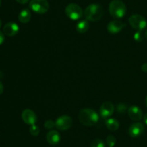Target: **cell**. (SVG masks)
Segmentation results:
<instances>
[{"mask_svg": "<svg viewBox=\"0 0 147 147\" xmlns=\"http://www.w3.org/2000/svg\"><path fill=\"white\" fill-rule=\"evenodd\" d=\"M79 121L86 126H95L99 121V115L91 109H83L78 114Z\"/></svg>", "mask_w": 147, "mask_h": 147, "instance_id": "6da1fadb", "label": "cell"}, {"mask_svg": "<svg viewBox=\"0 0 147 147\" xmlns=\"http://www.w3.org/2000/svg\"><path fill=\"white\" fill-rule=\"evenodd\" d=\"M103 14V9L100 4H91L86 7L84 15L87 20L90 22L98 21Z\"/></svg>", "mask_w": 147, "mask_h": 147, "instance_id": "7a4b0ae2", "label": "cell"}, {"mask_svg": "<svg viewBox=\"0 0 147 147\" xmlns=\"http://www.w3.org/2000/svg\"><path fill=\"white\" fill-rule=\"evenodd\" d=\"M111 15L116 19H121L126 14V4L121 0H113L109 6Z\"/></svg>", "mask_w": 147, "mask_h": 147, "instance_id": "3957f363", "label": "cell"}, {"mask_svg": "<svg viewBox=\"0 0 147 147\" xmlns=\"http://www.w3.org/2000/svg\"><path fill=\"white\" fill-rule=\"evenodd\" d=\"M129 22L130 25L137 31H142L147 26L146 19L143 16L137 14L131 16L129 19Z\"/></svg>", "mask_w": 147, "mask_h": 147, "instance_id": "277c9868", "label": "cell"}, {"mask_svg": "<svg viewBox=\"0 0 147 147\" xmlns=\"http://www.w3.org/2000/svg\"><path fill=\"white\" fill-rule=\"evenodd\" d=\"M65 14L70 19L73 20H80L83 17V9L77 4H69L65 8Z\"/></svg>", "mask_w": 147, "mask_h": 147, "instance_id": "5b68a950", "label": "cell"}, {"mask_svg": "<svg viewBox=\"0 0 147 147\" xmlns=\"http://www.w3.org/2000/svg\"><path fill=\"white\" fill-rule=\"evenodd\" d=\"M29 6L37 14H45L49 10V3L47 0H31Z\"/></svg>", "mask_w": 147, "mask_h": 147, "instance_id": "8992f818", "label": "cell"}, {"mask_svg": "<svg viewBox=\"0 0 147 147\" xmlns=\"http://www.w3.org/2000/svg\"><path fill=\"white\" fill-rule=\"evenodd\" d=\"M73 124V119L70 116L63 115L60 116L55 121V127L58 130L66 131L70 129Z\"/></svg>", "mask_w": 147, "mask_h": 147, "instance_id": "52a82bcc", "label": "cell"}, {"mask_svg": "<svg viewBox=\"0 0 147 147\" xmlns=\"http://www.w3.org/2000/svg\"><path fill=\"white\" fill-rule=\"evenodd\" d=\"M22 119L26 124L32 126L35 124L37 118L33 111H32L31 109H25L22 113Z\"/></svg>", "mask_w": 147, "mask_h": 147, "instance_id": "ba28073f", "label": "cell"}, {"mask_svg": "<svg viewBox=\"0 0 147 147\" xmlns=\"http://www.w3.org/2000/svg\"><path fill=\"white\" fill-rule=\"evenodd\" d=\"M114 112V106L111 102H105L100 108V115L103 119H107L113 115Z\"/></svg>", "mask_w": 147, "mask_h": 147, "instance_id": "9c48e42d", "label": "cell"}, {"mask_svg": "<svg viewBox=\"0 0 147 147\" xmlns=\"http://www.w3.org/2000/svg\"><path fill=\"white\" fill-rule=\"evenodd\" d=\"M144 131V126L143 123L136 121V123L130 126L129 129V134L131 137L137 138L143 134Z\"/></svg>", "mask_w": 147, "mask_h": 147, "instance_id": "30bf717a", "label": "cell"}, {"mask_svg": "<svg viewBox=\"0 0 147 147\" xmlns=\"http://www.w3.org/2000/svg\"><path fill=\"white\" fill-rule=\"evenodd\" d=\"M128 114L129 118L134 121H139L143 117L142 110L137 106H131L128 109Z\"/></svg>", "mask_w": 147, "mask_h": 147, "instance_id": "8fae6325", "label": "cell"}, {"mask_svg": "<svg viewBox=\"0 0 147 147\" xmlns=\"http://www.w3.org/2000/svg\"><path fill=\"white\" fill-rule=\"evenodd\" d=\"M126 27V24L119 20H113L108 24L107 30L111 34H118Z\"/></svg>", "mask_w": 147, "mask_h": 147, "instance_id": "7c38bea8", "label": "cell"}, {"mask_svg": "<svg viewBox=\"0 0 147 147\" xmlns=\"http://www.w3.org/2000/svg\"><path fill=\"white\" fill-rule=\"evenodd\" d=\"M19 30H20V28H19L18 24L14 22H11L7 23L3 27L4 34L9 37L15 36L19 32Z\"/></svg>", "mask_w": 147, "mask_h": 147, "instance_id": "4fadbf2b", "label": "cell"}, {"mask_svg": "<svg viewBox=\"0 0 147 147\" xmlns=\"http://www.w3.org/2000/svg\"><path fill=\"white\" fill-rule=\"evenodd\" d=\"M60 134L57 131H50L46 135V140L51 145H57L60 142Z\"/></svg>", "mask_w": 147, "mask_h": 147, "instance_id": "5bb4252c", "label": "cell"}, {"mask_svg": "<svg viewBox=\"0 0 147 147\" xmlns=\"http://www.w3.org/2000/svg\"><path fill=\"white\" fill-rule=\"evenodd\" d=\"M31 17L32 14L30 10L28 9H24L22 10L20 12L18 15V19L20 22L23 23V24H26V23H28L30 21Z\"/></svg>", "mask_w": 147, "mask_h": 147, "instance_id": "9a60e30c", "label": "cell"}, {"mask_svg": "<svg viewBox=\"0 0 147 147\" xmlns=\"http://www.w3.org/2000/svg\"><path fill=\"white\" fill-rule=\"evenodd\" d=\"M105 125H106L108 129L112 131H115L118 130L119 129V126H120L119 122L116 119H112V118H109V119H106Z\"/></svg>", "mask_w": 147, "mask_h": 147, "instance_id": "2e32d148", "label": "cell"}, {"mask_svg": "<svg viewBox=\"0 0 147 147\" xmlns=\"http://www.w3.org/2000/svg\"><path fill=\"white\" fill-rule=\"evenodd\" d=\"M89 26H90V24H89L88 20H81L79 22H78L77 25H76V30H77L78 32L80 33V34H83V33H86L88 30Z\"/></svg>", "mask_w": 147, "mask_h": 147, "instance_id": "e0dca14e", "label": "cell"}, {"mask_svg": "<svg viewBox=\"0 0 147 147\" xmlns=\"http://www.w3.org/2000/svg\"><path fill=\"white\" fill-rule=\"evenodd\" d=\"M40 128H39L37 126H36L35 124L30 126V133L31 134L32 136H38L39 134H40Z\"/></svg>", "mask_w": 147, "mask_h": 147, "instance_id": "ac0fdd59", "label": "cell"}, {"mask_svg": "<svg viewBox=\"0 0 147 147\" xmlns=\"http://www.w3.org/2000/svg\"><path fill=\"white\" fill-rule=\"evenodd\" d=\"M144 37L145 35L143 34L142 31H137L134 34V39L135 41L138 42H141L143 41Z\"/></svg>", "mask_w": 147, "mask_h": 147, "instance_id": "d6986e66", "label": "cell"}, {"mask_svg": "<svg viewBox=\"0 0 147 147\" xmlns=\"http://www.w3.org/2000/svg\"><path fill=\"white\" fill-rule=\"evenodd\" d=\"M116 138L112 135H109L106 138V144L109 147H113L116 144Z\"/></svg>", "mask_w": 147, "mask_h": 147, "instance_id": "ffe728a7", "label": "cell"}, {"mask_svg": "<svg viewBox=\"0 0 147 147\" xmlns=\"http://www.w3.org/2000/svg\"><path fill=\"white\" fill-rule=\"evenodd\" d=\"M90 147H105V143L100 139H96L92 142Z\"/></svg>", "mask_w": 147, "mask_h": 147, "instance_id": "44dd1931", "label": "cell"}, {"mask_svg": "<svg viewBox=\"0 0 147 147\" xmlns=\"http://www.w3.org/2000/svg\"><path fill=\"white\" fill-rule=\"evenodd\" d=\"M44 126L45 129H48V130H51L55 126V122L53 121V120H47L45 122Z\"/></svg>", "mask_w": 147, "mask_h": 147, "instance_id": "7402d4cb", "label": "cell"}, {"mask_svg": "<svg viewBox=\"0 0 147 147\" xmlns=\"http://www.w3.org/2000/svg\"><path fill=\"white\" fill-rule=\"evenodd\" d=\"M126 110H127V106H126V105L123 104V103H120V104L118 105L117 111L119 113L123 114V113H124L126 111Z\"/></svg>", "mask_w": 147, "mask_h": 147, "instance_id": "603a6c76", "label": "cell"}, {"mask_svg": "<svg viewBox=\"0 0 147 147\" xmlns=\"http://www.w3.org/2000/svg\"><path fill=\"white\" fill-rule=\"evenodd\" d=\"M4 42V33L1 31H0V45L1 44H3V42Z\"/></svg>", "mask_w": 147, "mask_h": 147, "instance_id": "cb8c5ba5", "label": "cell"}, {"mask_svg": "<svg viewBox=\"0 0 147 147\" xmlns=\"http://www.w3.org/2000/svg\"><path fill=\"white\" fill-rule=\"evenodd\" d=\"M142 70H143L144 73H147V63H144V64L142 66Z\"/></svg>", "mask_w": 147, "mask_h": 147, "instance_id": "d4e9b609", "label": "cell"}, {"mask_svg": "<svg viewBox=\"0 0 147 147\" xmlns=\"http://www.w3.org/2000/svg\"><path fill=\"white\" fill-rule=\"evenodd\" d=\"M16 1H17V2H18L19 4H26V3L28 2L29 0H16Z\"/></svg>", "mask_w": 147, "mask_h": 147, "instance_id": "484cf974", "label": "cell"}, {"mask_svg": "<svg viewBox=\"0 0 147 147\" xmlns=\"http://www.w3.org/2000/svg\"><path fill=\"white\" fill-rule=\"evenodd\" d=\"M4 92V86H3V83L0 81V95H1Z\"/></svg>", "mask_w": 147, "mask_h": 147, "instance_id": "4316f807", "label": "cell"}, {"mask_svg": "<svg viewBox=\"0 0 147 147\" xmlns=\"http://www.w3.org/2000/svg\"><path fill=\"white\" fill-rule=\"evenodd\" d=\"M144 121L147 125V113L144 116Z\"/></svg>", "mask_w": 147, "mask_h": 147, "instance_id": "83f0119b", "label": "cell"}, {"mask_svg": "<svg viewBox=\"0 0 147 147\" xmlns=\"http://www.w3.org/2000/svg\"><path fill=\"white\" fill-rule=\"evenodd\" d=\"M144 35H145V37H146V39L147 40V29L146 30V32H145L144 33Z\"/></svg>", "mask_w": 147, "mask_h": 147, "instance_id": "f1b7e54d", "label": "cell"}, {"mask_svg": "<svg viewBox=\"0 0 147 147\" xmlns=\"http://www.w3.org/2000/svg\"><path fill=\"white\" fill-rule=\"evenodd\" d=\"M145 104H146V106L147 107V97H146V101H145Z\"/></svg>", "mask_w": 147, "mask_h": 147, "instance_id": "f546056e", "label": "cell"}, {"mask_svg": "<svg viewBox=\"0 0 147 147\" xmlns=\"http://www.w3.org/2000/svg\"><path fill=\"white\" fill-rule=\"evenodd\" d=\"M1 27V19H0V27Z\"/></svg>", "mask_w": 147, "mask_h": 147, "instance_id": "4dcf8cb0", "label": "cell"}, {"mask_svg": "<svg viewBox=\"0 0 147 147\" xmlns=\"http://www.w3.org/2000/svg\"><path fill=\"white\" fill-rule=\"evenodd\" d=\"M0 5H1V0H0Z\"/></svg>", "mask_w": 147, "mask_h": 147, "instance_id": "1f68e13d", "label": "cell"}]
</instances>
